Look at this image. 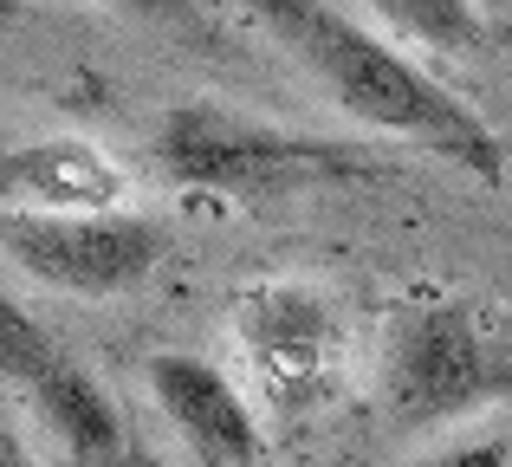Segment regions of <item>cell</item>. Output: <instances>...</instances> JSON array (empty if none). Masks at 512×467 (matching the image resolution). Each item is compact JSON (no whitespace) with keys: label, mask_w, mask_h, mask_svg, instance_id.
<instances>
[{"label":"cell","mask_w":512,"mask_h":467,"mask_svg":"<svg viewBox=\"0 0 512 467\" xmlns=\"http://www.w3.org/2000/svg\"><path fill=\"white\" fill-rule=\"evenodd\" d=\"M156 156L175 182L188 189H214V195H266V189H292L299 176L338 169V150L318 137H292V130L253 124L240 111L221 104H182L163 117Z\"/></svg>","instance_id":"4"},{"label":"cell","mask_w":512,"mask_h":467,"mask_svg":"<svg viewBox=\"0 0 512 467\" xmlns=\"http://www.w3.org/2000/svg\"><path fill=\"white\" fill-rule=\"evenodd\" d=\"M150 396L163 403L188 448L214 467H253L260 461V422H253L247 396L227 383V370H214L208 357L163 351L150 357Z\"/></svg>","instance_id":"7"},{"label":"cell","mask_w":512,"mask_h":467,"mask_svg":"<svg viewBox=\"0 0 512 467\" xmlns=\"http://www.w3.org/2000/svg\"><path fill=\"white\" fill-rule=\"evenodd\" d=\"M376 20L422 39V46H441V52L480 46V13L467 0H389V7H376Z\"/></svg>","instance_id":"9"},{"label":"cell","mask_w":512,"mask_h":467,"mask_svg":"<svg viewBox=\"0 0 512 467\" xmlns=\"http://www.w3.org/2000/svg\"><path fill=\"white\" fill-rule=\"evenodd\" d=\"M234 338H240V351H247L253 377L286 409L325 403L344 377V318L331 312V299L312 292V286L273 279V286L240 292Z\"/></svg>","instance_id":"5"},{"label":"cell","mask_w":512,"mask_h":467,"mask_svg":"<svg viewBox=\"0 0 512 467\" xmlns=\"http://www.w3.org/2000/svg\"><path fill=\"white\" fill-rule=\"evenodd\" d=\"M111 467H169L163 455H150V448H137V442H124V455H117Z\"/></svg>","instance_id":"12"},{"label":"cell","mask_w":512,"mask_h":467,"mask_svg":"<svg viewBox=\"0 0 512 467\" xmlns=\"http://www.w3.org/2000/svg\"><path fill=\"white\" fill-rule=\"evenodd\" d=\"M506 390H512V344L467 299L415 305L389 338L383 396L396 409V422H409V429L474 416V409L500 403Z\"/></svg>","instance_id":"2"},{"label":"cell","mask_w":512,"mask_h":467,"mask_svg":"<svg viewBox=\"0 0 512 467\" xmlns=\"http://www.w3.org/2000/svg\"><path fill=\"white\" fill-rule=\"evenodd\" d=\"M117 195V163L85 137H46L0 156V202H13L7 215H111Z\"/></svg>","instance_id":"8"},{"label":"cell","mask_w":512,"mask_h":467,"mask_svg":"<svg viewBox=\"0 0 512 467\" xmlns=\"http://www.w3.org/2000/svg\"><path fill=\"white\" fill-rule=\"evenodd\" d=\"M0 377L39 409V422H46L78 461L111 467L124 455V422H117L111 396L98 390V377H91L33 312H20L7 292H0Z\"/></svg>","instance_id":"6"},{"label":"cell","mask_w":512,"mask_h":467,"mask_svg":"<svg viewBox=\"0 0 512 467\" xmlns=\"http://www.w3.org/2000/svg\"><path fill=\"white\" fill-rule=\"evenodd\" d=\"M422 467H512V448L500 442V435H474V442L441 448V455L422 461Z\"/></svg>","instance_id":"10"},{"label":"cell","mask_w":512,"mask_h":467,"mask_svg":"<svg viewBox=\"0 0 512 467\" xmlns=\"http://www.w3.org/2000/svg\"><path fill=\"white\" fill-rule=\"evenodd\" d=\"M260 20L279 33V46L331 91V104L350 111L357 124L409 137L422 150L448 156L454 169L480 182H500L506 156L493 124L474 111L467 98H454L435 72L396 52L376 26H363L350 7H318V0H273L260 7Z\"/></svg>","instance_id":"1"},{"label":"cell","mask_w":512,"mask_h":467,"mask_svg":"<svg viewBox=\"0 0 512 467\" xmlns=\"http://www.w3.org/2000/svg\"><path fill=\"white\" fill-rule=\"evenodd\" d=\"M169 234L150 215H0V253L39 286L72 299H117L143 286L163 260Z\"/></svg>","instance_id":"3"},{"label":"cell","mask_w":512,"mask_h":467,"mask_svg":"<svg viewBox=\"0 0 512 467\" xmlns=\"http://www.w3.org/2000/svg\"><path fill=\"white\" fill-rule=\"evenodd\" d=\"M0 467H33V461H26V448H20V435H13L7 422H0Z\"/></svg>","instance_id":"11"}]
</instances>
